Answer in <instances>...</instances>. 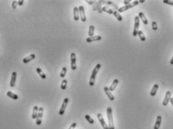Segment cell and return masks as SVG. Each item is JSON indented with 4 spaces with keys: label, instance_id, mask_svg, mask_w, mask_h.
I'll list each match as a JSON object with an SVG mask.
<instances>
[{
    "label": "cell",
    "instance_id": "14",
    "mask_svg": "<svg viewBox=\"0 0 173 129\" xmlns=\"http://www.w3.org/2000/svg\"><path fill=\"white\" fill-rule=\"evenodd\" d=\"M16 79H17V73L15 71H14L12 73L11 75V79L10 81V86L11 87H14L15 83H16Z\"/></svg>",
    "mask_w": 173,
    "mask_h": 129
},
{
    "label": "cell",
    "instance_id": "33",
    "mask_svg": "<svg viewBox=\"0 0 173 129\" xmlns=\"http://www.w3.org/2000/svg\"><path fill=\"white\" fill-rule=\"evenodd\" d=\"M157 29H158V27H157V22H156V21H153V22H152V29H153L154 31H157Z\"/></svg>",
    "mask_w": 173,
    "mask_h": 129
},
{
    "label": "cell",
    "instance_id": "15",
    "mask_svg": "<svg viewBox=\"0 0 173 129\" xmlns=\"http://www.w3.org/2000/svg\"><path fill=\"white\" fill-rule=\"evenodd\" d=\"M73 14H74V20L75 21H78L80 18L79 15V10L78 7H75L73 9Z\"/></svg>",
    "mask_w": 173,
    "mask_h": 129
},
{
    "label": "cell",
    "instance_id": "37",
    "mask_svg": "<svg viewBox=\"0 0 173 129\" xmlns=\"http://www.w3.org/2000/svg\"><path fill=\"white\" fill-rule=\"evenodd\" d=\"M86 2H87L89 5H93L96 3L95 1H86Z\"/></svg>",
    "mask_w": 173,
    "mask_h": 129
},
{
    "label": "cell",
    "instance_id": "32",
    "mask_svg": "<svg viewBox=\"0 0 173 129\" xmlns=\"http://www.w3.org/2000/svg\"><path fill=\"white\" fill-rule=\"evenodd\" d=\"M17 5H18V1H13L12 2V3H11V8H13V9H16L17 8Z\"/></svg>",
    "mask_w": 173,
    "mask_h": 129
},
{
    "label": "cell",
    "instance_id": "18",
    "mask_svg": "<svg viewBox=\"0 0 173 129\" xmlns=\"http://www.w3.org/2000/svg\"><path fill=\"white\" fill-rule=\"evenodd\" d=\"M39 107L38 106H35L33 107V110H32V119H36L37 118V116H38V113H39Z\"/></svg>",
    "mask_w": 173,
    "mask_h": 129
},
{
    "label": "cell",
    "instance_id": "38",
    "mask_svg": "<svg viewBox=\"0 0 173 129\" xmlns=\"http://www.w3.org/2000/svg\"><path fill=\"white\" fill-rule=\"evenodd\" d=\"M23 2H24L23 0H20V1H18V5H23Z\"/></svg>",
    "mask_w": 173,
    "mask_h": 129
},
{
    "label": "cell",
    "instance_id": "21",
    "mask_svg": "<svg viewBox=\"0 0 173 129\" xmlns=\"http://www.w3.org/2000/svg\"><path fill=\"white\" fill-rule=\"evenodd\" d=\"M118 83H119V80H118L117 79H115V80L113 81V83H112V85H111L110 87H109L110 91H111V92H113V91L116 89V87H117V86Z\"/></svg>",
    "mask_w": 173,
    "mask_h": 129
},
{
    "label": "cell",
    "instance_id": "22",
    "mask_svg": "<svg viewBox=\"0 0 173 129\" xmlns=\"http://www.w3.org/2000/svg\"><path fill=\"white\" fill-rule=\"evenodd\" d=\"M7 96L9 97L10 98H12L13 100H17L18 99V96L17 95H16V94H14V92H12L11 91H8L7 92Z\"/></svg>",
    "mask_w": 173,
    "mask_h": 129
},
{
    "label": "cell",
    "instance_id": "31",
    "mask_svg": "<svg viewBox=\"0 0 173 129\" xmlns=\"http://www.w3.org/2000/svg\"><path fill=\"white\" fill-rule=\"evenodd\" d=\"M106 5H112V6H113V7H115V9H116V10H118V7L117 6V5L116 4H115L113 2H112V1H106V3H105Z\"/></svg>",
    "mask_w": 173,
    "mask_h": 129
},
{
    "label": "cell",
    "instance_id": "12",
    "mask_svg": "<svg viewBox=\"0 0 173 129\" xmlns=\"http://www.w3.org/2000/svg\"><path fill=\"white\" fill-rule=\"evenodd\" d=\"M104 91H105V94H106V95L108 96V98H109L110 101H112L115 100V96H114L113 94L112 93V92L110 91V89H109L108 87L105 86V87H104Z\"/></svg>",
    "mask_w": 173,
    "mask_h": 129
},
{
    "label": "cell",
    "instance_id": "28",
    "mask_svg": "<svg viewBox=\"0 0 173 129\" xmlns=\"http://www.w3.org/2000/svg\"><path fill=\"white\" fill-rule=\"evenodd\" d=\"M138 35H139V38H140V40L141 41H144L145 40H146V38H145V36H144V33H143V32L142 31H139V32H138Z\"/></svg>",
    "mask_w": 173,
    "mask_h": 129
},
{
    "label": "cell",
    "instance_id": "39",
    "mask_svg": "<svg viewBox=\"0 0 173 129\" xmlns=\"http://www.w3.org/2000/svg\"><path fill=\"white\" fill-rule=\"evenodd\" d=\"M170 101V103L172 104V107H173V98H170V101Z\"/></svg>",
    "mask_w": 173,
    "mask_h": 129
},
{
    "label": "cell",
    "instance_id": "9",
    "mask_svg": "<svg viewBox=\"0 0 173 129\" xmlns=\"http://www.w3.org/2000/svg\"><path fill=\"white\" fill-rule=\"evenodd\" d=\"M78 10H79V15H80V18H81V21L85 22L86 20V15H85V11H84V6H82V5L79 6Z\"/></svg>",
    "mask_w": 173,
    "mask_h": 129
},
{
    "label": "cell",
    "instance_id": "25",
    "mask_svg": "<svg viewBox=\"0 0 173 129\" xmlns=\"http://www.w3.org/2000/svg\"><path fill=\"white\" fill-rule=\"evenodd\" d=\"M113 15L117 18V20L118 21H122V20H123L122 16L120 14V13L118 12L117 11H114V12H113Z\"/></svg>",
    "mask_w": 173,
    "mask_h": 129
},
{
    "label": "cell",
    "instance_id": "5",
    "mask_svg": "<svg viewBox=\"0 0 173 129\" xmlns=\"http://www.w3.org/2000/svg\"><path fill=\"white\" fill-rule=\"evenodd\" d=\"M70 59H71V68L73 71H75L77 68L76 65V55L75 53H72L70 55Z\"/></svg>",
    "mask_w": 173,
    "mask_h": 129
},
{
    "label": "cell",
    "instance_id": "8",
    "mask_svg": "<svg viewBox=\"0 0 173 129\" xmlns=\"http://www.w3.org/2000/svg\"><path fill=\"white\" fill-rule=\"evenodd\" d=\"M97 117H98V119H99V121H100V124H101V125H102V128H103V129H108V125L106 124V122H105V119H104V118H103L102 115L101 113H98V114H97Z\"/></svg>",
    "mask_w": 173,
    "mask_h": 129
},
{
    "label": "cell",
    "instance_id": "10",
    "mask_svg": "<svg viewBox=\"0 0 173 129\" xmlns=\"http://www.w3.org/2000/svg\"><path fill=\"white\" fill-rule=\"evenodd\" d=\"M102 2L99 1V2H96V3L93 5V9L94 11H98L99 13H102Z\"/></svg>",
    "mask_w": 173,
    "mask_h": 129
},
{
    "label": "cell",
    "instance_id": "34",
    "mask_svg": "<svg viewBox=\"0 0 173 129\" xmlns=\"http://www.w3.org/2000/svg\"><path fill=\"white\" fill-rule=\"evenodd\" d=\"M163 2L165 3V4H167V5L173 6V1H171V0H163Z\"/></svg>",
    "mask_w": 173,
    "mask_h": 129
},
{
    "label": "cell",
    "instance_id": "3",
    "mask_svg": "<svg viewBox=\"0 0 173 129\" xmlns=\"http://www.w3.org/2000/svg\"><path fill=\"white\" fill-rule=\"evenodd\" d=\"M134 29L132 32V35L134 37H136L138 35V32H139V29L140 26V19L139 16H135V25H134Z\"/></svg>",
    "mask_w": 173,
    "mask_h": 129
},
{
    "label": "cell",
    "instance_id": "7",
    "mask_svg": "<svg viewBox=\"0 0 173 129\" xmlns=\"http://www.w3.org/2000/svg\"><path fill=\"white\" fill-rule=\"evenodd\" d=\"M68 102H69V98H64L63 100V104H62L61 106V108L59 111V114L60 116H63L65 113V110L66 109V107H67V104H68Z\"/></svg>",
    "mask_w": 173,
    "mask_h": 129
},
{
    "label": "cell",
    "instance_id": "4",
    "mask_svg": "<svg viewBox=\"0 0 173 129\" xmlns=\"http://www.w3.org/2000/svg\"><path fill=\"white\" fill-rule=\"evenodd\" d=\"M139 1H134V2H132V3H130V5H124L123 7H120V8H118V10H117V11H118L119 13L124 12L125 11H127V10H129V9H130V8H133V7H135V5H139Z\"/></svg>",
    "mask_w": 173,
    "mask_h": 129
},
{
    "label": "cell",
    "instance_id": "26",
    "mask_svg": "<svg viewBox=\"0 0 173 129\" xmlns=\"http://www.w3.org/2000/svg\"><path fill=\"white\" fill-rule=\"evenodd\" d=\"M102 11H105V12H106L109 14H113V12H114V11L112 9H111V8H109L106 6L102 7Z\"/></svg>",
    "mask_w": 173,
    "mask_h": 129
},
{
    "label": "cell",
    "instance_id": "17",
    "mask_svg": "<svg viewBox=\"0 0 173 129\" xmlns=\"http://www.w3.org/2000/svg\"><path fill=\"white\" fill-rule=\"evenodd\" d=\"M161 122H162V116H158L157 117V120L154 127V129H159L160 127V125H161Z\"/></svg>",
    "mask_w": 173,
    "mask_h": 129
},
{
    "label": "cell",
    "instance_id": "11",
    "mask_svg": "<svg viewBox=\"0 0 173 129\" xmlns=\"http://www.w3.org/2000/svg\"><path fill=\"white\" fill-rule=\"evenodd\" d=\"M171 95H172L171 92L167 91L166 93V95H165V98L163 101V106H167V105L169 104V102L170 98H171Z\"/></svg>",
    "mask_w": 173,
    "mask_h": 129
},
{
    "label": "cell",
    "instance_id": "27",
    "mask_svg": "<svg viewBox=\"0 0 173 129\" xmlns=\"http://www.w3.org/2000/svg\"><path fill=\"white\" fill-rule=\"evenodd\" d=\"M66 72H67V68H66V67H63V68H62V71H61V72H60V74H59L60 77H62V78H64V77L66 76Z\"/></svg>",
    "mask_w": 173,
    "mask_h": 129
},
{
    "label": "cell",
    "instance_id": "41",
    "mask_svg": "<svg viewBox=\"0 0 173 129\" xmlns=\"http://www.w3.org/2000/svg\"><path fill=\"white\" fill-rule=\"evenodd\" d=\"M139 3H144V0H141V1H139Z\"/></svg>",
    "mask_w": 173,
    "mask_h": 129
},
{
    "label": "cell",
    "instance_id": "29",
    "mask_svg": "<svg viewBox=\"0 0 173 129\" xmlns=\"http://www.w3.org/2000/svg\"><path fill=\"white\" fill-rule=\"evenodd\" d=\"M67 80H63V81H62V83H61V86H60V87H61V89H63V90H65L66 89V86H67Z\"/></svg>",
    "mask_w": 173,
    "mask_h": 129
},
{
    "label": "cell",
    "instance_id": "30",
    "mask_svg": "<svg viewBox=\"0 0 173 129\" xmlns=\"http://www.w3.org/2000/svg\"><path fill=\"white\" fill-rule=\"evenodd\" d=\"M85 119H86V121H87L90 124H91V125H93V124H94V120L91 118V117L89 116V115H85Z\"/></svg>",
    "mask_w": 173,
    "mask_h": 129
},
{
    "label": "cell",
    "instance_id": "36",
    "mask_svg": "<svg viewBox=\"0 0 173 129\" xmlns=\"http://www.w3.org/2000/svg\"><path fill=\"white\" fill-rule=\"evenodd\" d=\"M130 2H131L130 0H128V1H126V0H125V1H123V3H124V5H130Z\"/></svg>",
    "mask_w": 173,
    "mask_h": 129
},
{
    "label": "cell",
    "instance_id": "6",
    "mask_svg": "<svg viewBox=\"0 0 173 129\" xmlns=\"http://www.w3.org/2000/svg\"><path fill=\"white\" fill-rule=\"evenodd\" d=\"M43 112H44V108L40 107L39 108V113L38 116H37V118H36V125H40L42 124V116H43Z\"/></svg>",
    "mask_w": 173,
    "mask_h": 129
},
{
    "label": "cell",
    "instance_id": "40",
    "mask_svg": "<svg viewBox=\"0 0 173 129\" xmlns=\"http://www.w3.org/2000/svg\"><path fill=\"white\" fill-rule=\"evenodd\" d=\"M170 64H171V65H173V56H172V59L170 60Z\"/></svg>",
    "mask_w": 173,
    "mask_h": 129
},
{
    "label": "cell",
    "instance_id": "23",
    "mask_svg": "<svg viewBox=\"0 0 173 129\" xmlns=\"http://www.w3.org/2000/svg\"><path fill=\"white\" fill-rule=\"evenodd\" d=\"M36 71L37 73H38L39 74V76L42 78V79H46V74H44V73L42 71V70L40 68H36Z\"/></svg>",
    "mask_w": 173,
    "mask_h": 129
},
{
    "label": "cell",
    "instance_id": "24",
    "mask_svg": "<svg viewBox=\"0 0 173 129\" xmlns=\"http://www.w3.org/2000/svg\"><path fill=\"white\" fill-rule=\"evenodd\" d=\"M94 31H95V27L93 25H90L89 27V31H88V35L89 37H93L94 35Z\"/></svg>",
    "mask_w": 173,
    "mask_h": 129
},
{
    "label": "cell",
    "instance_id": "13",
    "mask_svg": "<svg viewBox=\"0 0 173 129\" xmlns=\"http://www.w3.org/2000/svg\"><path fill=\"white\" fill-rule=\"evenodd\" d=\"M102 40V36L101 35H96L93 37H88L86 39V41L87 43H91L93 41H101Z\"/></svg>",
    "mask_w": 173,
    "mask_h": 129
},
{
    "label": "cell",
    "instance_id": "16",
    "mask_svg": "<svg viewBox=\"0 0 173 129\" xmlns=\"http://www.w3.org/2000/svg\"><path fill=\"white\" fill-rule=\"evenodd\" d=\"M35 58V54H30L29 56H27V57H25L23 59V63H25V64H27V63H28V62H29L30 61H32V60H33Z\"/></svg>",
    "mask_w": 173,
    "mask_h": 129
},
{
    "label": "cell",
    "instance_id": "35",
    "mask_svg": "<svg viewBox=\"0 0 173 129\" xmlns=\"http://www.w3.org/2000/svg\"><path fill=\"white\" fill-rule=\"evenodd\" d=\"M77 126V123L76 122H74V123H72V125H71V126L69 127V129H75V128Z\"/></svg>",
    "mask_w": 173,
    "mask_h": 129
},
{
    "label": "cell",
    "instance_id": "1",
    "mask_svg": "<svg viewBox=\"0 0 173 129\" xmlns=\"http://www.w3.org/2000/svg\"><path fill=\"white\" fill-rule=\"evenodd\" d=\"M107 111V117L108 121V129H115V125H114V119L112 116V108L111 107H108L106 110Z\"/></svg>",
    "mask_w": 173,
    "mask_h": 129
},
{
    "label": "cell",
    "instance_id": "2",
    "mask_svg": "<svg viewBox=\"0 0 173 129\" xmlns=\"http://www.w3.org/2000/svg\"><path fill=\"white\" fill-rule=\"evenodd\" d=\"M100 68H101V64H97V65H96V67L94 68V69L93 70L92 74H91L90 79V82H89V85H90V86H94L96 74H97L98 71H100Z\"/></svg>",
    "mask_w": 173,
    "mask_h": 129
},
{
    "label": "cell",
    "instance_id": "20",
    "mask_svg": "<svg viewBox=\"0 0 173 129\" xmlns=\"http://www.w3.org/2000/svg\"><path fill=\"white\" fill-rule=\"evenodd\" d=\"M139 19H141V20L142 21V23H144V25H147L148 23V21H147V18H146V17H145V15L143 12H139Z\"/></svg>",
    "mask_w": 173,
    "mask_h": 129
},
{
    "label": "cell",
    "instance_id": "19",
    "mask_svg": "<svg viewBox=\"0 0 173 129\" xmlns=\"http://www.w3.org/2000/svg\"><path fill=\"white\" fill-rule=\"evenodd\" d=\"M158 89H159V86L158 84H154V86L152 87V89H151V92H150V95L151 96H155L156 94L158 91Z\"/></svg>",
    "mask_w": 173,
    "mask_h": 129
}]
</instances>
